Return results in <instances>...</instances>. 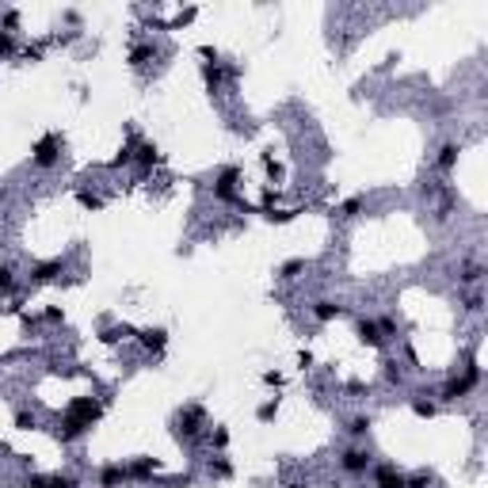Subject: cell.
Here are the masks:
<instances>
[{
	"instance_id": "cell-1",
	"label": "cell",
	"mask_w": 488,
	"mask_h": 488,
	"mask_svg": "<svg viewBox=\"0 0 488 488\" xmlns=\"http://www.w3.org/2000/svg\"><path fill=\"white\" fill-rule=\"evenodd\" d=\"M61 416L73 420V424H80L84 431H92L96 424H100V416H103V401L100 397H73V401L65 404Z\"/></svg>"
},
{
	"instance_id": "cell-2",
	"label": "cell",
	"mask_w": 488,
	"mask_h": 488,
	"mask_svg": "<svg viewBox=\"0 0 488 488\" xmlns=\"http://www.w3.org/2000/svg\"><path fill=\"white\" fill-rule=\"evenodd\" d=\"M477 386H481V366H477V363H469L462 378H450V381H446V386H443V393H439V401H446V404H450V401H462V397H469V393H473Z\"/></svg>"
},
{
	"instance_id": "cell-3",
	"label": "cell",
	"mask_w": 488,
	"mask_h": 488,
	"mask_svg": "<svg viewBox=\"0 0 488 488\" xmlns=\"http://www.w3.org/2000/svg\"><path fill=\"white\" fill-rule=\"evenodd\" d=\"M58 160H61V134H43L31 149V165L50 172V168H58Z\"/></svg>"
},
{
	"instance_id": "cell-4",
	"label": "cell",
	"mask_w": 488,
	"mask_h": 488,
	"mask_svg": "<svg viewBox=\"0 0 488 488\" xmlns=\"http://www.w3.org/2000/svg\"><path fill=\"white\" fill-rule=\"evenodd\" d=\"M237 180H241V168L237 165H225L222 172H218V180H214V199L218 202H229V206H244V210H248V202L237 195Z\"/></svg>"
},
{
	"instance_id": "cell-5",
	"label": "cell",
	"mask_w": 488,
	"mask_h": 488,
	"mask_svg": "<svg viewBox=\"0 0 488 488\" xmlns=\"http://www.w3.org/2000/svg\"><path fill=\"white\" fill-rule=\"evenodd\" d=\"M176 435L183 439V443H199L202 439V409L199 404H191V409H183L180 416H176Z\"/></svg>"
},
{
	"instance_id": "cell-6",
	"label": "cell",
	"mask_w": 488,
	"mask_h": 488,
	"mask_svg": "<svg viewBox=\"0 0 488 488\" xmlns=\"http://www.w3.org/2000/svg\"><path fill=\"white\" fill-rule=\"evenodd\" d=\"M370 466H374L370 450H359V446H351V450L340 454V469H344V473H351V477H363Z\"/></svg>"
},
{
	"instance_id": "cell-7",
	"label": "cell",
	"mask_w": 488,
	"mask_h": 488,
	"mask_svg": "<svg viewBox=\"0 0 488 488\" xmlns=\"http://www.w3.org/2000/svg\"><path fill=\"white\" fill-rule=\"evenodd\" d=\"M157 469H160V458H134L126 466V473H130V481H142V485H153V477H157Z\"/></svg>"
},
{
	"instance_id": "cell-8",
	"label": "cell",
	"mask_w": 488,
	"mask_h": 488,
	"mask_svg": "<svg viewBox=\"0 0 488 488\" xmlns=\"http://www.w3.org/2000/svg\"><path fill=\"white\" fill-rule=\"evenodd\" d=\"M355 336H359L366 347H386V336H381L378 321H370V317H359V321H355Z\"/></svg>"
},
{
	"instance_id": "cell-9",
	"label": "cell",
	"mask_w": 488,
	"mask_h": 488,
	"mask_svg": "<svg viewBox=\"0 0 488 488\" xmlns=\"http://www.w3.org/2000/svg\"><path fill=\"white\" fill-rule=\"evenodd\" d=\"M458 157H462V145L458 142H443L439 145V157H435V168L443 176H450L454 168H458Z\"/></svg>"
},
{
	"instance_id": "cell-10",
	"label": "cell",
	"mask_w": 488,
	"mask_h": 488,
	"mask_svg": "<svg viewBox=\"0 0 488 488\" xmlns=\"http://www.w3.org/2000/svg\"><path fill=\"white\" fill-rule=\"evenodd\" d=\"M134 165L142 168V172H153V168L160 165V149L153 142H137V149H134Z\"/></svg>"
},
{
	"instance_id": "cell-11",
	"label": "cell",
	"mask_w": 488,
	"mask_h": 488,
	"mask_svg": "<svg viewBox=\"0 0 488 488\" xmlns=\"http://www.w3.org/2000/svg\"><path fill=\"white\" fill-rule=\"evenodd\" d=\"M65 271V259H43V264H31V282H54Z\"/></svg>"
},
{
	"instance_id": "cell-12",
	"label": "cell",
	"mask_w": 488,
	"mask_h": 488,
	"mask_svg": "<svg viewBox=\"0 0 488 488\" xmlns=\"http://www.w3.org/2000/svg\"><path fill=\"white\" fill-rule=\"evenodd\" d=\"M122 481H130V473H126L122 462H107V466H100V488H119Z\"/></svg>"
},
{
	"instance_id": "cell-13",
	"label": "cell",
	"mask_w": 488,
	"mask_h": 488,
	"mask_svg": "<svg viewBox=\"0 0 488 488\" xmlns=\"http://www.w3.org/2000/svg\"><path fill=\"white\" fill-rule=\"evenodd\" d=\"M344 313H347V305L332 302V298H321V302H313V321H321V324L336 321V317H344Z\"/></svg>"
},
{
	"instance_id": "cell-14",
	"label": "cell",
	"mask_w": 488,
	"mask_h": 488,
	"mask_svg": "<svg viewBox=\"0 0 488 488\" xmlns=\"http://www.w3.org/2000/svg\"><path fill=\"white\" fill-rule=\"evenodd\" d=\"M202 84H206L210 92H222V84H225V65H222V61H202Z\"/></svg>"
},
{
	"instance_id": "cell-15",
	"label": "cell",
	"mask_w": 488,
	"mask_h": 488,
	"mask_svg": "<svg viewBox=\"0 0 488 488\" xmlns=\"http://www.w3.org/2000/svg\"><path fill=\"white\" fill-rule=\"evenodd\" d=\"M374 481H378V488H404V473L397 466H378Z\"/></svg>"
},
{
	"instance_id": "cell-16",
	"label": "cell",
	"mask_w": 488,
	"mask_h": 488,
	"mask_svg": "<svg viewBox=\"0 0 488 488\" xmlns=\"http://www.w3.org/2000/svg\"><path fill=\"white\" fill-rule=\"evenodd\" d=\"M137 340H142L145 351H165L168 332H165V328H142V332H137Z\"/></svg>"
},
{
	"instance_id": "cell-17",
	"label": "cell",
	"mask_w": 488,
	"mask_h": 488,
	"mask_svg": "<svg viewBox=\"0 0 488 488\" xmlns=\"http://www.w3.org/2000/svg\"><path fill=\"white\" fill-rule=\"evenodd\" d=\"M149 61H157V46L153 43H137L134 50H130V65H134V69H145Z\"/></svg>"
},
{
	"instance_id": "cell-18",
	"label": "cell",
	"mask_w": 488,
	"mask_h": 488,
	"mask_svg": "<svg viewBox=\"0 0 488 488\" xmlns=\"http://www.w3.org/2000/svg\"><path fill=\"white\" fill-rule=\"evenodd\" d=\"M134 149H137V137H130V142L119 149V157H111V168H126V165H134Z\"/></svg>"
},
{
	"instance_id": "cell-19",
	"label": "cell",
	"mask_w": 488,
	"mask_h": 488,
	"mask_svg": "<svg viewBox=\"0 0 488 488\" xmlns=\"http://www.w3.org/2000/svg\"><path fill=\"white\" fill-rule=\"evenodd\" d=\"M435 485V473L431 469H420V473H404V488H431Z\"/></svg>"
},
{
	"instance_id": "cell-20",
	"label": "cell",
	"mask_w": 488,
	"mask_h": 488,
	"mask_svg": "<svg viewBox=\"0 0 488 488\" xmlns=\"http://www.w3.org/2000/svg\"><path fill=\"white\" fill-rule=\"evenodd\" d=\"M381 378H386L389 386H401V381H404L401 363H397V359H386V363H381Z\"/></svg>"
},
{
	"instance_id": "cell-21",
	"label": "cell",
	"mask_w": 488,
	"mask_h": 488,
	"mask_svg": "<svg viewBox=\"0 0 488 488\" xmlns=\"http://www.w3.org/2000/svg\"><path fill=\"white\" fill-rule=\"evenodd\" d=\"M363 206H366V199H363V195H355V199H347L344 206H340V218H344V222H351V218L363 214Z\"/></svg>"
},
{
	"instance_id": "cell-22",
	"label": "cell",
	"mask_w": 488,
	"mask_h": 488,
	"mask_svg": "<svg viewBox=\"0 0 488 488\" xmlns=\"http://www.w3.org/2000/svg\"><path fill=\"white\" fill-rule=\"evenodd\" d=\"M458 279L466 282V287H477V282L485 279V267H481V264H466V267H462V275H458Z\"/></svg>"
},
{
	"instance_id": "cell-23",
	"label": "cell",
	"mask_w": 488,
	"mask_h": 488,
	"mask_svg": "<svg viewBox=\"0 0 488 488\" xmlns=\"http://www.w3.org/2000/svg\"><path fill=\"white\" fill-rule=\"evenodd\" d=\"M370 427H374L370 416H355L351 424H347V435H351V439H363V435H370Z\"/></svg>"
},
{
	"instance_id": "cell-24",
	"label": "cell",
	"mask_w": 488,
	"mask_h": 488,
	"mask_svg": "<svg viewBox=\"0 0 488 488\" xmlns=\"http://www.w3.org/2000/svg\"><path fill=\"white\" fill-rule=\"evenodd\" d=\"M77 202H80L84 210H103V199H100L96 191H88V187H80V191H77Z\"/></svg>"
},
{
	"instance_id": "cell-25",
	"label": "cell",
	"mask_w": 488,
	"mask_h": 488,
	"mask_svg": "<svg viewBox=\"0 0 488 488\" xmlns=\"http://www.w3.org/2000/svg\"><path fill=\"white\" fill-rule=\"evenodd\" d=\"M412 412H416L420 420H435L439 404H435V401H424V397H416V401H412Z\"/></svg>"
},
{
	"instance_id": "cell-26",
	"label": "cell",
	"mask_w": 488,
	"mask_h": 488,
	"mask_svg": "<svg viewBox=\"0 0 488 488\" xmlns=\"http://www.w3.org/2000/svg\"><path fill=\"white\" fill-rule=\"evenodd\" d=\"M206 473L210 477H233V462H225V458H210V466H206Z\"/></svg>"
},
{
	"instance_id": "cell-27",
	"label": "cell",
	"mask_w": 488,
	"mask_h": 488,
	"mask_svg": "<svg viewBox=\"0 0 488 488\" xmlns=\"http://www.w3.org/2000/svg\"><path fill=\"white\" fill-rule=\"evenodd\" d=\"M157 485H165V488H191L195 485V473H183V477H153Z\"/></svg>"
},
{
	"instance_id": "cell-28",
	"label": "cell",
	"mask_w": 488,
	"mask_h": 488,
	"mask_svg": "<svg viewBox=\"0 0 488 488\" xmlns=\"http://www.w3.org/2000/svg\"><path fill=\"white\" fill-rule=\"evenodd\" d=\"M15 427H20V431H38V416H35V412H27V409H20V412H15Z\"/></svg>"
},
{
	"instance_id": "cell-29",
	"label": "cell",
	"mask_w": 488,
	"mask_h": 488,
	"mask_svg": "<svg viewBox=\"0 0 488 488\" xmlns=\"http://www.w3.org/2000/svg\"><path fill=\"white\" fill-rule=\"evenodd\" d=\"M302 271H305V259H287V264L279 267V279H298Z\"/></svg>"
},
{
	"instance_id": "cell-30",
	"label": "cell",
	"mask_w": 488,
	"mask_h": 488,
	"mask_svg": "<svg viewBox=\"0 0 488 488\" xmlns=\"http://www.w3.org/2000/svg\"><path fill=\"white\" fill-rule=\"evenodd\" d=\"M275 416H279V401H264V404L256 409V420H259V424H271Z\"/></svg>"
},
{
	"instance_id": "cell-31",
	"label": "cell",
	"mask_w": 488,
	"mask_h": 488,
	"mask_svg": "<svg viewBox=\"0 0 488 488\" xmlns=\"http://www.w3.org/2000/svg\"><path fill=\"white\" fill-rule=\"evenodd\" d=\"M259 160H264V168H267V176H271V180H282V172H287V168H282L279 160L271 157V153H264V157H259Z\"/></svg>"
},
{
	"instance_id": "cell-32",
	"label": "cell",
	"mask_w": 488,
	"mask_h": 488,
	"mask_svg": "<svg viewBox=\"0 0 488 488\" xmlns=\"http://www.w3.org/2000/svg\"><path fill=\"white\" fill-rule=\"evenodd\" d=\"M0 58H15V35H8V31H0Z\"/></svg>"
},
{
	"instance_id": "cell-33",
	"label": "cell",
	"mask_w": 488,
	"mask_h": 488,
	"mask_svg": "<svg viewBox=\"0 0 488 488\" xmlns=\"http://www.w3.org/2000/svg\"><path fill=\"white\" fill-rule=\"evenodd\" d=\"M8 290H15V271L8 264H0V294H8Z\"/></svg>"
},
{
	"instance_id": "cell-34",
	"label": "cell",
	"mask_w": 488,
	"mask_h": 488,
	"mask_svg": "<svg viewBox=\"0 0 488 488\" xmlns=\"http://www.w3.org/2000/svg\"><path fill=\"white\" fill-rule=\"evenodd\" d=\"M15 27H20V12H15V8H8L4 20H0V31H8V35H12Z\"/></svg>"
},
{
	"instance_id": "cell-35",
	"label": "cell",
	"mask_w": 488,
	"mask_h": 488,
	"mask_svg": "<svg viewBox=\"0 0 488 488\" xmlns=\"http://www.w3.org/2000/svg\"><path fill=\"white\" fill-rule=\"evenodd\" d=\"M210 443H214L218 450H225V446H229V431H225V427H214V431H210Z\"/></svg>"
},
{
	"instance_id": "cell-36",
	"label": "cell",
	"mask_w": 488,
	"mask_h": 488,
	"mask_svg": "<svg viewBox=\"0 0 488 488\" xmlns=\"http://www.w3.org/2000/svg\"><path fill=\"white\" fill-rule=\"evenodd\" d=\"M481 309H485V298L481 294H469L466 298V313H481Z\"/></svg>"
},
{
	"instance_id": "cell-37",
	"label": "cell",
	"mask_w": 488,
	"mask_h": 488,
	"mask_svg": "<svg viewBox=\"0 0 488 488\" xmlns=\"http://www.w3.org/2000/svg\"><path fill=\"white\" fill-rule=\"evenodd\" d=\"M50 488H80V481H73V477H50Z\"/></svg>"
},
{
	"instance_id": "cell-38",
	"label": "cell",
	"mask_w": 488,
	"mask_h": 488,
	"mask_svg": "<svg viewBox=\"0 0 488 488\" xmlns=\"http://www.w3.org/2000/svg\"><path fill=\"white\" fill-rule=\"evenodd\" d=\"M43 317H46L50 324H61V321H65V313H61L58 305H46V313H43Z\"/></svg>"
},
{
	"instance_id": "cell-39",
	"label": "cell",
	"mask_w": 488,
	"mask_h": 488,
	"mask_svg": "<svg viewBox=\"0 0 488 488\" xmlns=\"http://www.w3.org/2000/svg\"><path fill=\"white\" fill-rule=\"evenodd\" d=\"M27 488H50V477H43V473H31V477H27Z\"/></svg>"
},
{
	"instance_id": "cell-40",
	"label": "cell",
	"mask_w": 488,
	"mask_h": 488,
	"mask_svg": "<svg viewBox=\"0 0 488 488\" xmlns=\"http://www.w3.org/2000/svg\"><path fill=\"white\" fill-rule=\"evenodd\" d=\"M23 54H27L31 61H43V46H27V50H23Z\"/></svg>"
},
{
	"instance_id": "cell-41",
	"label": "cell",
	"mask_w": 488,
	"mask_h": 488,
	"mask_svg": "<svg viewBox=\"0 0 488 488\" xmlns=\"http://www.w3.org/2000/svg\"><path fill=\"white\" fill-rule=\"evenodd\" d=\"M199 54H202L206 61H218V50H214V46H199Z\"/></svg>"
},
{
	"instance_id": "cell-42",
	"label": "cell",
	"mask_w": 488,
	"mask_h": 488,
	"mask_svg": "<svg viewBox=\"0 0 488 488\" xmlns=\"http://www.w3.org/2000/svg\"><path fill=\"white\" fill-rule=\"evenodd\" d=\"M0 199H4V191H0Z\"/></svg>"
}]
</instances>
